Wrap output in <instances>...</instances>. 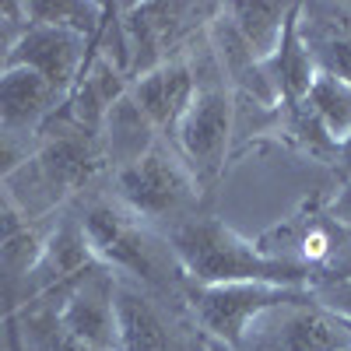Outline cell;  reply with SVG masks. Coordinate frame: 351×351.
Instances as JSON below:
<instances>
[{
	"instance_id": "13",
	"label": "cell",
	"mask_w": 351,
	"mask_h": 351,
	"mask_svg": "<svg viewBox=\"0 0 351 351\" xmlns=\"http://www.w3.org/2000/svg\"><path fill=\"white\" fill-rule=\"evenodd\" d=\"M116 274L99 267L81 278L67 295L49 313L60 319V327L95 351H116V306H112Z\"/></svg>"
},
{
	"instance_id": "20",
	"label": "cell",
	"mask_w": 351,
	"mask_h": 351,
	"mask_svg": "<svg viewBox=\"0 0 351 351\" xmlns=\"http://www.w3.org/2000/svg\"><path fill=\"white\" fill-rule=\"evenodd\" d=\"M32 152H36V137H21L0 127V183H8L14 172H21Z\"/></svg>"
},
{
	"instance_id": "11",
	"label": "cell",
	"mask_w": 351,
	"mask_h": 351,
	"mask_svg": "<svg viewBox=\"0 0 351 351\" xmlns=\"http://www.w3.org/2000/svg\"><path fill=\"white\" fill-rule=\"evenodd\" d=\"M95 39H88L71 28L56 25H28L21 28V36L11 53V67H28L36 71L43 81H49L60 95H67L77 84L81 71L92 60Z\"/></svg>"
},
{
	"instance_id": "3",
	"label": "cell",
	"mask_w": 351,
	"mask_h": 351,
	"mask_svg": "<svg viewBox=\"0 0 351 351\" xmlns=\"http://www.w3.org/2000/svg\"><path fill=\"white\" fill-rule=\"evenodd\" d=\"M165 239L190 285H236V281L285 285V288L316 285L313 271L267 256L253 239L239 236L232 225H225L218 215L208 211H197L193 218L169 228Z\"/></svg>"
},
{
	"instance_id": "12",
	"label": "cell",
	"mask_w": 351,
	"mask_h": 351,
	"mask_svg": "<svg viewBox=\"0 0 351 351\" xmlns=\"http://www.w3.org/2000/svg\"><path fill=\"white\" fill-rule=\"evenodd\" d=\"M130 102L141 109V116L152 123V130L169 144L176 123L183 120V112L190 109L193 95H197V64H193V49L186 56H176L158 67H152L148 74H141L130 81L127 88Z\"/></svg>"
},
{
	"instance_id": "24",
	"label": "cell",
	"mask_w": 351,
	"mask_h": 351,
	"mask_svg": "<svg viewBox=\"0 0 351 351\" xmlns=\"http://www.w3.org/2000/svg\"><path fill=\"white\" fill-rule=\"evenodd\" d=\"M334 169L341 176V183H351V134L337 144V152H334Z\"/></svg>"
},
{
	"instance_id": "6",
	"label": "cell",
	"mask_w": 351,
	"mask_h": 351,
	"mask_svg": "<svg viewBox=\"0 0 351 351\" xmlns=\"http://www.w3.org/2000/svg\"><path fill=\"white\" fill-rule=\"evenodd\" d=\"M221 4H120V36L127 56V77L186 56L193 43L208 36Z\"/></svg>"
},
{
	"instance_id": "1",
	"label": "cell",
	"mask_w": 351,
	"mask_h": 351,
	"mask_svg": "<svg viewBox=\"0 0 351 351\" xmlns=\"http://www.w3.org/2000/svg\"><path fill=\"white\" fill-rule=\"evenodd\" d=\"M106 169L109 162L99 134L84 130L71 123L64 112H56L39 130L32 158L8 180L4 197L25 218L43 221L53 211H64L84 193H92Z\"/></svg>"
},
{
	"instance_id": "21",
	"label": "cell",
	"mask_w": 351,
	"mask_h": 351,
	"mask_svg": "<svg viewBox=\"0 0 351 351\" xmlns=\"http://www.w3.org/2000/svg\"><path fill=\"white\" fill-rule=\"evenodd\" d=\"M21 28H25L21 4H0V74L11 67V53H14Z\"/></svg>"
},
{
	"instance_id": "2",
	"label": "cell",
	"mask_w": 351,
	"mask_h": 351,
	"mask_svg": "<svg viewBox=\"0 0 351 351\" xmlns=\"http://www.w3.org/2000/svg\"><path fill=\"white\" fill-rule=\"evenodd\" d=\"M71 208L77 211L84 239L106 271L141 288H152L158 295L186 299L190 281L180 267V260H176L169 239L158 228L134 218L116 197H106L95 190L74 200Z\"/></svg>"
},
{
	"instance_id": "19",
	"label": "cell",
	"mask_w": 351,
	"mask_h": 351,
	"mask_svg": "<svg viewBox=\"0 0 351 351\" xmlns=\"http://www.w3.org/2000/svg\"><path fill=\"white\" fill-rule=\"evenodd\" d=\"M18 324H21L25 351H95L81 344L77 337H71L49 309H25L18 316Z\"/></svg>"
},
{
	"instance_id": "22",
	"label": "cell",
	"mask_w": 351,
	"mask_h": 351,
	"mask_svg": "<svg viewBox=\"0 0 351 351\" xmlns=\"http://www.w3.org/2000/svg\"><path fill=\"white\" fill-rule=\"evenodd\" d=\"M313 299L351 327V281H327L313 288Z\"/></svg>"
},
{
	"instance_id": "7",
	"label": "cell",
	"mask_w": 351,
	"mask_h": 351,
	"mask_svg": "<svg viewBox=\"0 0 351 351\" xmlns=\"http://www.w3.org/2000/svg\"><path fill=\"white\" fill-rule=\"evenodd\" d=\"M116 351H208L186 299L158 295L152 288L116 278Z\"/></svg>"
},
{
	"instance_id": "25",
	"label": "cell",
	"mask_w": 351,
	"mask_h": 351,
	"mask_svg": "<svg viewBox=\"0 0 351 351\" xmlns=\"http://www.w3.org/2000/svg\"><path fill=\"white\" fill-rule=\"evenodd\" d=\"M208 351H236V348H225V344H218V341H208Z\"/></svg>"
},
{
	"instance_id": "14",
	"label": "cell",
	"mask_w": 351,
	"mask_h": 351,
	"mask_svg": "<svg viewBox=\"0 0 351 351\" xmlns=\"http://www.w3.org/2000/svg\"><path fill=\"white\" fill-rule=\"evenodd\" d=\"M299 39L316 74L351 84V4H299Z\"/></svg>"
},
{
	"instance_id": "18",
	"label": "cell",
	"mask_w": 351,
	"mask_h": 351,
	"mask_svg": "<svg viewBox=\"0 0 351 351\" xmlns=\"http://www.w3.org/2000/svg\"><path fill=\"white\" fill-rule=\"evenodd\" d=\"M21 14L28 25H56V28H71L88 39H95L106 4H84V0H36V4H21Z\"/></svg>"
},
{
	"instance_id": "17",
	"label": "cell",
	"mask_w": 351,
	"mask_h": 351,
	"mask_svg": "<svg viewBox=\"0 0 351 351\" xmlns=\"http://www.w3.org/2000/svg\"><path fill=\"white\" fill-rule=\"evenodd\" d=\"M306 109L316 116V123L327 130L334 144H341L351 134V84L330 74H316L309 95H306Z\"/></svg>"
},
{
	"instance_id": "4",
	"label": "cell",
	"mask_w": 351,
	"mask_h": 351,
	"mask_svg": "<svg viewBox=\"0 0 351 351\" xmlns=\"http://www.w3.org/2000/svg\"><path fill=\"white\" fill-rule=\"evenodd\" d=\"M112 197L162 236L200 211V186L165 141L112 172Z\"/></svg>"
},
{
	"instance_id": "16",
	"label": "cell",
	"mask_w": 351,
	"mask_h": 351,
	"mask_svg": "<svg viewBox=\"0 0 351 351\" xmlns=\"http://www.w3.org/2000/svg\"><path fill=\"white\" fill-rule=\"evenodd\" d=\"M288 11L291 4H225V18L232 25V32L243 39L250 56L260 64H267L274 56Z\"/></svg>"
},
{
	"instance_id": "5",
	"label": "cell",
	"mask_w": 351,
	"mask_h": 351,
	"mask_svg": "<svg viewBox=\"0 0 351 351\" xmlns=\"http://www.w3.org/2000/svg\"><path fill=\"white\" fill-rule=\"evenodd\" d=\"M197 64V95L183 120L176 123L169 148L180 155V162L190 169L200 193L215 190V183L225 172L228 144H232V127H236V92L228 88L221 67L204 74L200 60Z\"/></svg>"
},
{
	"instance_id": "15",
	"label": "cell",
	"mask_w": 351,
	"mask_h": 351,
	"mask_svg": "<svg viewBox=\"0 0 351 351\" xmlns=\"http://www.w3.org/2000/svg\"><path fill=\"white\" fill-rule=\"evenodd\" d=\"M64 99L67 95H60L36 71L8 67L0 74V127L21 137H39V130L60 112Z\"/></svg>"
},
{
	"instance_id": "23",
	"label": "cell",
	"mask_w": 351,
	"mask_h": 351,
	"mask_svg": "<svg viewBox=\"0 0 351 351\" xmlns=\"http://www.w3.org/2000/svg\"><path fill=\"white\" fill-rule=\"evenodd\" d=\"M324 211L330 215V221H334V225H341V228L348 232V236H351V183H341V186L327 197Z\"/></svg>"
},
{
	"instance_id": "9",
	"label": "cell",
	"mask_w": 351,
	"mask_h": 351,
	"mask_svg": "<svg viewBox=\"0 0 351 351\" xmlns=\"http://www.w3.org/2000/svg\"><path fill=\"white\" fill-rule=\"evenodd\" d=\"M99 267L102 263L95 260L92 246H88V239H84L77 211L64 208L60 218L46 228L43 250H39L32 271H28V278H25L18 316L25 309H53L81 278H88Z\"/></svg>"
},
{
	"instance_id": "8",
	"label": "cell",
	"mask_w": 351,
	"mask_h": 351,
	"mask_svg": "<svg viewBox=\"0 0 351 351\" xmlns=\"http://www.w3.org/2000/svg\"><path fill=\"white\" fill-rule=\"evenodd\" d=\"M313 288H285V285H260V281H236V285H186V309L193 324L208 341L225 348L243 344L246 327L260 313L274 306L295 302Z\"/></svg>"
},
{
	"instance_id": "10",
	"label": "cell",
	"mask_w": 351,
	"mask_h": 351,
	"mask_svg": "<svg viewBox=\"0 0 351 351\" xmlns=\"http://www.w3.org/2000/svg\"><path fill=\"white\" fill-rule=\"evenodd\" d=\"M239 351H351V327L309 291L295 302L260 313L246 327Z\"/></svg>"
}]
</instances>
